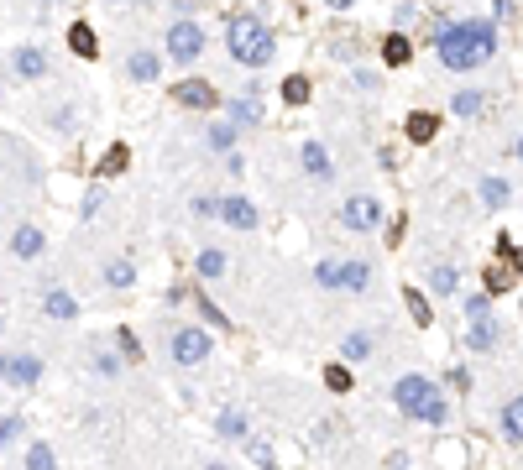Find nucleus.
<instances>
[{
	"label": "nucleus",
	"mask_w": 523,
	"mask_h": 470,
	"mask_svg": "<svg viewBox=\"0 0 523 470\" xmlns=\"http://www.w3.org/2000/svg\"><path fill=\"white\" fill-rule=\"evenodd\" d=\"M497 47H503V37H497L492 16H461L435 27V63L445 74H461V79L476 74V68H487L497 58Z\"/></svg>",
	"instance_id": "1"
},
{
	"label": "nucleus",
	"mask_w": 523,
	"mask_h": 470,
	"mask_svg": "<svg viewBox=\"0 0 523 470\" xmlns=\"http://www.w3.org/2000/svg\"><path fill=\"white\" fill-rule=\"evenodd\" d=\"M388 403L403 423H419V429H450L456 423V403H450L445 382H435L429 371L408 366L388 382Z\"/></svg>",
	"instance_id": "2"
},
{
	"label": "nucleus",
	"mask_w": 523,
	"mask_h": 470,
	"mask_svg": "<svg viewBox=\"0 0 523 470\" xmlns=\"http://www.w3.org/2000/svg\"><path fill=\"white\" fill-rule=\"evenodd\" d=\"M461 345L471 350L476 361H492V356H503V345H508V329L503 319H497L492 309V298L476 288V293H461Z\"/></svg>",
	"instance_id": "3"
},
{
	"label": "nucleus",
	"mask_w": 523,
	"mask_h": 470,
	"mask_svg": "<svg viewBox=\"0 0 523 470\" xmlns=\"http://www.w3.org/2000/svg\"><path fill=\"white\" fill-rule=\"evenodd\" d=\"M225 53H231V63H241V68H267L278 58V32H272L262 16L241 11V16L225 21Z\"/></svg>",
	"instance_id": "4"
},
{
	"label": "nucleus",
	"mask_w": 523,
	"mask_h": 470,
	"mask_svg": "<svg viewBox=\"0 0 523 470\" xmlns=\"http://www.w3.org/2000/svg\"><path fill=\"white\" fill-rule=\"evenodd\" d=\"M168 361L178 371H199L215 361V329H204L199 319H184L168 329Z\"/></svg>",
	"instance_id": "5"
},
{
	"label": "nucleus",
	"mask_w": 523,
	"mask_h": 470,
	"mask_svg": "<svg viewBox=\"0 0 523 470\" xmlns=\"http://www.w3.org/2000/svg\"><path fill=\"white\" fill-rule=\"evenodd\" d=\"M42 376H48V361H42L32 345H6L0 350V387L6 392L27 397V392L42 387Z\"/></svg>",
	"instance_id": "6"
},
{
	"label": "nucleus",
	"mask_w": 523,
	"mask_h": 470,
	"mask_svg": "<svg viewBox=\"0 0 523 470\" xmlns=\"http://www.w3.org/2000/svg\"><path fill=\"white\" fill-rule=\"evenodd\" d=\"M204 47H210V32H204L194 16H173L163 27V58L173 68H194L204 58Z\"/></svg>",
	"instance_id": "7"
},
{
	"label": "nucleus",
	"mask_w": 523,
	"mask_h": 470,
	"mask_svg": "<svg viewBox=\"0 0 523 470\" xmlns=\"http://www.w3.org/2000/svg\"><path fill=\"white\" fill-rule=\"evenodd\" d=\"M37 319L53 324V329H74L84 319V303H79L74 288H63V277H42V288H37Z\"/></svg>",
	"instance_id": "8"
},
{
	"label": "nucleus",
	"mask_w": 523,
	"mask_h": 470,
	"mask_svg": "<svg viewBox=\"0 0 523 470\" xmlns=\"http://www.w3.org/2000/svg\"><path fill=\"white\" fill-rule=\"evenodd\" d=\"M335 215H340V230L346 235H377L382 230V199L367 194V188H356V194L340 199Z\"/></svg>",
	"instance_id": "9"
},
{
	"label": "nucleus",
	"mask_w": 523,
	"mask_h": 470,
	"mask_svg": "<svg viewBox=\"0 0 523 470\" xmlns=\"http://www.w3.org/2000/svg\"><path fill=\"white\" fill-rule=\"evenodd\" d=\"M6 74L16 84H42V79H53V53L42 42H16L6 53Z\"/></svg>",
	"instance_id": "10"
},
{
	"label": "nucleus",
	"mask_w": 523,
	"mask_h": 470,
	"mask_svg": "<svg viewBox=\"0 0 523 470\" xmlns=\"http://www.w3.org/2000/svg\"><path fill=\"white\" fill-rule=\"evenodd\" d=\"M231 235H257L262 230V209L252 194H241V188H231V194H220V215H215Z\"/></svg>",
	"instance_id": "11"
},
{
	"label": "nucleus",
	"mask_w": 523,
	"mask_h": 470,
	"mask_svg": "<svg viewBox=\"0 0 523 470\" xmlns=\"http://www.w3.org/2000/svg\"><path fill=\"white\" fill-rule=\"evenodd\" d=\"M42 256H48V230L37 220H16L11 235H6V262L27 267V262H42Z\"/></svg>",
	"instance_id": "12"
},
{
	"label": "nucleus",
	"mask_w": 523,
	"mask_h": 470,
	"mask_svg": "<svg viewBox=\"0 0 523 470\" xmlns=\"http://www.w3.org/2000/svg\"><path fill=\"white\" fill-rule=\"evenodd\" d=\"M231 272H236V262H231V251H225L220 241H204L194 251V282H199V288H225Z\"/></svg>",
	"instance_id": "13"
},
{
	"label": "nucleus",
	"mask_w": 523,
	"mask_h": 470,
	"mask_svg": "<svg viewBox=\"0 0 523 470\" xmlns=\"http://www.w3.org/2000/svg\"><path fill=\"white\" fill-rule=\"evenodd\" d=\"M492 423H497V439H503L508 450H523V387H508L503 397H497Z\"/></svg>",
	"instance_id": "14"
},
{
	"label": "nucleus",
	"mask_w": 523,
	"mask_h": 470,
	"mask_svg": "<svg viewBox=\"0 0 523 470\" xmlns=\"http://www.w3.org/2000/svg\"><path fill=\"white\" fill-rule=\"evenodd\" d=\"M84 371H89V376H95V382H105V387H116V382H121V376H126L131 366L121 361V350H116V345H110V335H105V340H89V345H84Z\"/></svg>",
	"instance_id": "15"
},
{
	"label": "nucleus",
	"mask_w": 523,
	"mask_h": 470,
	"mask_svg": "<svg viewBox=\"0 0 523 470\" xmlns=\"http://www.w3.org/2000/svg\"><path fill=\"white\" fill-rule=\"evenodd\" d=\"M377 356H382V335H377L372 324H356V329H346V335H340V356H335V361H346L351 371H356V366H372Z\"/></svg>",
	"instance_id": "16"
},
{
	"label": "nucleus",
	"mask_w": 523,
	"mask_h": 470,
	"mask_svg": "<svg viewBox=\"0 0 523 470\" xmlns=\"http://www.w3.org/2000/svg\"><path fill=\"white\" fill-rule=\"evenodd\" d=\"M424 293L435 309H445V303H456L466 293V282H461V267L456 262H429L424 267Z\"/></svg>",
	"instance_id": "17"
},
{
	"label": "nucleus",
	"mask_w": 523,
	"mask_h": 470,
	"mask_svg": "<svg viewBox=\"0 0 523 470\" xmlns=\"http://www.w3.org/2000/svg\"><path fill=\"white\" fill-rule=\"evenodd\" d=\"M163 53L157 47H147V42H131L126 47V58H121V74H126V84H157L163 79Z\"/></svg>",
	"instance_id": "18"
},
{
	"label": "nucleus",
	"mask_w": 523,
	"mask_h": 470,
	"mask_svg": "<svg viewBox=\"0 0 523 470\" xmlns=\"http://www.w3.org/2000/svg\"><path fill=\"white\" fill-rule=\"evenodd\" d=\"M377 262L372 256H340V293H351V298H372L377 293Z\"/></svg>",
	"instance_id": "19"
},
{
	"label": "nucleus",
	"mask_w": 523,
	"mask_h": 470,
	"mask_svg": "<svg viewBox=\"0 0 523 470\" xmlns=\"http://www.w3.org/2000/svg\"><path fill=\"white\" fill-rule=\"evenodd\" d=\"M215 439L220 444H236V450L252 439V413H246V403H220L215 408Z\"/></svg>",
	"instance_id": "20"
},
{
	"label": "nucleus",
	"mask_w": 523,
	"mask_h": 470,
	"mask_svg": "<svg viewBox=\"0 0 523 470\" xmlns=\"http://www.w3.org/2000/svg\"><path fill=\"white\" fill-rule=\"evenodd\" d=\"M173 100L184 105V110H199V115H210V110H220V89L210 84V79H178L173 84Z\"/></svg>",
	"instance_id": "21"
},
{
	"label": "nucleus",
	"mask_w": 523,
	"mask_h": 470,
	"mask_svg": "<svg viewBox=\"0 0 523 470\" xmlns=\"http://www.w3.org/2000/svg\"><path fill=\"white\" fill-rule=\"evenodd\" d=\"M476 199H482L487 215H503V209L518 204V188H513V178H503V173H482V183H476Z\"/></svg>",
	"instance_id": "22"
},
{
	"label": "nucleus",
	"mask_w": 523,
	"mask_h": 470,
	"mask_svg": "<svg viewBox=\"0 0 523 470\" xmlns=\"http://www.w3.org/2000/svg\"><path fill=\"white\" fill-rule=\"evenodd\" d=\"M299 173L309 178V183H335V157H330V147L325 141H304L299 147Z\"/></svg>",
	"instance_id": "23"
},
{
	"label": "nucleus",
	"mask_w": 523,
	"mask_h": 470,
	"mask_svg": "<svg viewBox=\"0 0 523 470\" xmlns=\"http://www.w3.org/2000/svg\"><path fill=\"white\" fill-rule=\"evenodd\" d=\"M16 470H63V455H58V444L53 439H27L16 450Z\"/></svg>",
	"instance_id": "24"
},
{
	"label": "nucleus",
	"mask_w": 523,
	"mask_h": 470,
	"mask_svg": "<svg viewBox=\"0 0 523 470\" xmlns=\"http://www.w3.org/2000/svg\"><path fill=\"white\" fill-rule=\"evenodd\" d=\"M136 277H142V272H136L131 256H105V262H100V288L105 293H131Z\"/></svg>",
	"instance_id": "25"
},
{
	"label": "nucleus",
	"mask_w": 523,
	"mask_h": 470,
	"mask_svg": "<svg viewBox=\"0 0 523 470\" xmlns=\"http://www.w3.org/2000/svg\"><path fill=\"white\" fill-rule=\"evenodd\" d=\"M189 309L199 314V324H204V329H236V319L225 314L220 303L210 298V288H199V282H194V288H189Z\"/></svg>",
	"instance_id": "26"
},
{
	"label": "nucleus",
	"mask_w": 523,
	"mask_h": 470,
	"mask_svg": "<svg viewBox=\"0 0 523 470\" xmlns=\"http://www.w3.org/2000/svg\"><path fill=\"white\" fill-rule=\"evenodd\" d=\"M487 105H492V94H487L482 84H461V89L445 100V110H450V115H461V121H476V115H482Z\"/></svg>",
	"instance_id": "27"
},
{
	"label": "nucleus",
	"mask_w": 523,
	"mask_h": 470,
	"mask_svg": "<svg viewBox=\"0 0 523 470\" xmlns=\"http://www.w3.org/2000/svg\"><path fill=\"white\" fill-rule=\"evenodd\" d=\"M225 121H231L236 131H257L262 126V100L257 94H231V105H220Z\"/></svg>",
	"instance_id": "28"
},
{
	"label": "nucleus",
	"mask_w": 523,
	"mask_h": 470,
	"mask_svg": "<svg viewBox=\"0 0 523 470\" xmlns=\"http://www.w3.org/2000/svg\"><path fill=\"white\" fill-rule=\"evenodd\" d=\"M204 147H210V152H215V157L225 162L231 152H241V131H236L231 121H225V115H215V121L204 126Z\"/></svg>",
	"instance_id": "29"
},
{
	"label": "nucleus",
	"mask_w": 523,
	"mask_h": 470,
	"mask_svg": "<svg viewBox=\"0 0 523 470\" xmlns=\"http://www.w3.org/2000/svg\"><path fill=\"white\" fill-rule=\"evenodd\" d=\"M27 439H32V423H27V413H21V408H6V413H0V455L21 450Z\"/></svg>",
	"instance_id": "30"
},
{
	"label": "nucleus",
	"mask_w": 523,
	"mask_h": 470,
	"mask_svg": "<svg viewBox=\"0 0 523 470\" xmlns=\"http://www.w3.org/2000/svg\"><path fill=\"white\" fill-rule=\"evenodd\" d=\"M398 298H403L408 319H414L419 329H429V324L440 319V309H435V303H429V293H424V288H414V282H403V288H398Z\"/></svg>",
	"instance_id": "31"
},
{
	"label": "nucleus",
	"mask_w": 523,
	"mask_h": 470,
	"mask_svg": "<svg viewBox=\"0 0 523 470\" xmlns=\"http://www.w3.org/2000/svg\"><path fill=\"white\" fill-rule=\"evenodd\" d=\"M241 455L252 460L257 470H283V460H278V444H272L267 434H257V429H252V439L241 444Z\"/></svg>",
	"instance_id": "32"
},
{
	"label": "nucleus",
	"mask_w": 523,
	"mask_h": 470,
	"mask_svg": "<svg viewBox=\"0 0 523 470\" xmlns=\"http://www.w3.org/2000/svg\"><path fill=\"white\" fill-rule=\"evenodd\" d=\"M403 136L414 141V147H424V141H435L440 136V110H414L403 121Z\"/></svg>",
	"instance_id": "33"
},
{
	"label": "nucleus",
	"mask_w": 523,
	"mask_h": 470,
	"mask_svg": "<svg viewBox=\"0 0 523 470\" xmlns=\"http://www.w3.org/2000/svg\"><path fill=\"white\" fill-rule=\"evenodd\" d=\"M68 53L74 58H100V37H95V27H89V21H68Z\"/></svg>",
	"instance_id": "34"
},
{
	"label": "nucleus",
	"mask_w": 523,
	"mask_h": 470,
	"mask_svg": "<svg viewBox=\"0 0 523 470\" xmlns=\"http://www.w3.org/2000/svg\"><path fill=\"white\" fill-rule=\"evenodd\" d=\"M482 293H487V298L518 293V277H513V267H508V262H492V267H482Z\"/></svg>",
	"instance_id": "35"
},
{
	"label": "nucleus",
	"mask_w": 523,
	"mask_h": 470,
	"mask_svg": "<svg viewBox=\"0 0 523 470\" xmlns=\"http://www.w3.org/2000/svg\"><path fill=\"white\" fill-rule=\"evenodd\" d=\"M382 63H388V68H408V63H414V37H408V32H388V37H382Z\"/></svg>",
	"instance_id": "36"
},
{
	"label": "nucleus",
	"mask_w": 523,
	"mask_h": 470,
	"mask_svg": "<svg viewBox=\"0 0 523 470\" xmlns=\"http://www.w3.org/2000/svg\"><path fill=\"white\" fill-rule=\"evenodd\" d=\"M110 345L121 350V361H126V366H142V361H147V350H142V340H136V329H131V324H116V329H110Z\"/></svg>",
	"instance_id": "37"
},
{
	"label": "nucleus",
	"mask_w": 523,
	"mask_h": 470,
	"mask_svg": "<svg viewBox=\"0 0 523 470\" xmlns=\"http://www.w3.org/2000/svg\"><path fill=\"white\" fill-rule=\"evenodd\" d=\"M42 121H48V131H58V136H79V110L74 105H48Z\"/></svg>",
	"instance_id": "38"
},
{
	"label": "nucleus",
	"mask_w": 523,
	"mask_h": 470,
	"mask_svg": "<svg viewBox=\"0 0 523 470\" xmlns=\"http://www.w3.org/2000/svg\"><path fill=\"white\" fill-rule=\"evenodd\" d=\"M309 94H314L309 74H288V79H283V105H288V110H304Z\"/></svg>",
	"instance_id": "39"
},
{
	"label": "nucleus",
	"mask_w": 523,
	"mask_h": 470,
	"mask_svg": "<svg viewBox=\"0 0 523 470\" xmlns=\"http://www.w3.org/2000/svg\"><path fill=\"white\" fill-rule=\"evenodd\" d=\"M105 199H110V188H105V178H95V183L84 188V199H79V220L89 225V220H95L100 209H105Z\"/></svg>",
	"instance_id": "40"
},
{
	"label": "nucleus",
	"mask_w": 523,
	"mask_h": 470,
	"mask_svg": "<svg viewBox=\"0 0 523 470\" xmlns=\"http://www.w3.org/2000/svg\"><path fill=\"white\" fill-rule=\"evenodd\" d=\"M314 288L340 293V256H320V262H314Z\"/></svg>",
	"instance_id": "41"
},
{
	"label": "nucleus",
	"mask_w": 523,
	"mask_h": 470,
	"mask_svg": "<svg viewBox=\"0 0 523 470\" xmlns=\"http://www.w3.org/2000/svg\"><path fill=\"white\" fill-rule=\"evenodd\" d=\"M351 387H356V371H351L346 361H330V366H325V392H335V397H346Z\"/></svg>",
	"instance_id": "42"
},
{
	"label": "nucleus",
	"mask_w": 523,
	"mask_h": 470,
	"mask_svg": "<svg viewBox=\"0 0 523 470\" xmlns=\"http://www.w3.org/2000/svg\"><path fill=\"white\" fill-rule=\"evenodd\" d=\"M335 434H340V423H335V418H320V423L309 429V455H314V450H330Z\"/></svg>",
	"instance_id": "43"
},
{
	"label": "nucleus",
	"mask_w": 523,
	"mask_h": 470,
	"mask_svg": "<svg viewBox=\"0 0 523 470\" xmlns=\"http://www.w3.org/2000/svg\"><path fill=\"white\" fill-rule=\"evenodd\" d=\"M189 215L210 225V220L220 215V194H194V199H189Z\"/></svg>",
	"instance_id": "44"
},
{
	"label": "nucleus",
	"mask_w": 523,
	"mask_h": 470,
	"mask_svg": "<svg viewBox=\"0 0 523 470\" xmlns=\"http://www.w3.org/2000/svg\"><path fill=\"white\" fill-rule=\"evenodd\" d=\"M126 162H131V147H126V141H116V147H110V157L100 162V178H116Z\"/></svg>",
	"instance_id": "45"
},
{
	"label": "nucleus",
	"mask_w": 523,
	"mask_h": 470,
	"mask_svg": "<svg viewBox=\"0 0 523 470\" xmlns=\"http://www.w3.org/2000/svg\"><path fill=\"white\" fill-rule=\"evenodd\" d=\"M403 241V215L398 220H382V246H398Z\"/></svg>",
	"instance_id": "46"
},
{
	"label": "nucleus",
	"mask_w": 523,
	"mask_h": 470,
	"mask_svg": "<svg viewBox=\"0 0 523 470\" xmlns=\"http://www.w3.org/2000/svg\"><path fill=\"white\" fill-rule=\"evenodd\" d=\"M351 84H356V89H367V94L382 89V79H377V74H361V68H351Z\"/></svg>",
	"instance_id": "47"
},
{
	"label": "nucleus",
	"mask_w": 523,
	"mask_h": 470,
	"mask_svg": "<svg viewBox=\"0 0 523 470\" xmlns=\"http://www.w3.org/2000/svg\"><path fill=\"white\" fill-rule=\"evenodd\" d=\"M492 6H497V27H503V21H513V16H518V6H513V0H492Z\"/></svg>",
	"instance_id": "48"
},
{
	"label": "nucleus",
	"mask_w": 523,
	"mask_h": 470,
	"mask_svg": "<svg viewBox=\"0 0 523 470\" xmlns=\"http://www.w3.org/2000/svg\"><path fill=\"white\" fill-rule=\"evenodd\" d=\"M199 470H236V465L225 460V455H204V460H199Z\"/></svg>",
	"instance_id": "49"
},
{
	"label": "nucleus",
	"mask_w": 523,
	"mask_h": 470,
	"mask_svg": "<svg viewBox=\"0 0 523 470\" xmlns=\"http://www.w3.org/2000/svg\"><path fill=\"white\" fill-rule=\"evenodd\" d=\"M508 157H513V162H518V168H523V131H518V136L508 141Z\"/></svg>",
	"instance_id": "50"
},
{
	"label": "nucleus",
	"mask_w": 523,
	"mask_h": 470,
	"mask_svg": "<svg viewBox=\"0 0 523 470\" xmlns=\"http://www.w3.org/2000/svg\"><path fill=\"white\" fill-rule=\"evenodd\" d=\"M194 6H199V0H173V11H178V16H194Z\"/></svg>",
	"instance_id": "51"
},
{
	"label": "nucleus",
	"mask_w": 523,
	"mask_h": 470,
	"mask_svg": "<svg viewBox=\"0 0 523 470\" xmlns=\"http://www.w3.org/2000/svg\"><path fill=\"white\" fill-rule=\"evenodd\" d=\"M508 267H513V277H523V246L513 251V262H508Z\"/></svg>",
	"instance_id": "52"
},
{
	"label": "nucleus",
	"mask_w": 523,
	"mask_h": 470,
	"mask_svg": "<svg viewBox=\"0 0 523 470\" xmlns=\"http://www.w3.org/2000/svg\"><path fill=\"white\" fill-rule=\"evenodd\" d=\"M325 6H330V11H351V6H356V0H325Z\"/></svg>",
	"instance_id": "53"
},
{
	"label": "nucleus",
	"mask_w": 523,
	"mask_h": 470,
	"mask_svg": "<svg viewBox=\"0 0 523 470\" xmlns=\"http://www.w3.org/2000/svg\"><path fill=\"white\" fill-rule=\"evenodd\" d=\"M37 6H42V11H53V6H63V0H37Z\"/></svg>",
	"instance_id": "54"
},
{
	"label": "nucleus",
	"mask_w": 523,
	"mask_h": 470,
	"mask_svg": "<svg viewBox=\"0 0 523 470\" xmlns=\"http://www.w3.org/2000/svg\"><path fill=\"white\" fill-rule=\"evenodd\" d=\"M126 6H157V0H126Z\"/></svg>",
	"instance_id": "55"
},
{
	"label": "nucleus",
	"mask_w": 523,
	"mask_h": 470,
	"mask_svg": "<svg viewBox=\"0 0 523 470\" xmlns=\"http://www.w3.org/2000/svg\"><path fill=\"white\" fill-rule=\"evenodd\" d=\"M518 319H523V282H518Z\"/></svg>",
	"instance_id": "56"
},
{
	"label": "nucleus",
	"mask_w": 523,
	"mask_h": 470,
	"mask_svg": "<svg viewBox=\"0 0 523 470\" xmlns=\"http://www.w3.org/2000/svg\"><path fill=\"white\" fill-rule=\"evenodd\" d=\"M0 100H6V74H0Z\"/></svg>",
	"instance_id": "57"
},
{
	"label": "nucleus",
	"mask_w": 523,
	"mask_h": 470,
	"mask_svg": "<svg viewBox=\"0 0 523 470\" xmlns=\"http://www.w3.org/2000/svg\"><path fill=\"white\" fill-rule=\"evenodd\" d=\"M105 6H126V0H105Z\"/></svg>",
	"instance_id": "58"
},
{
	"label": "nucleus",
	"mask_w": 523,
	"mask_h": 470,
	"mask_svg": "<svg viewBox=\"0 0 523 470\" xmlns=\"http://www.w3.org/2000/svg\"><path fill=\"white\" fill-rule=\"evenodd\" d=\"M0 335H6V314H0Z\"/></svg>",
	"instance_id": "59"
}]
</instances>
